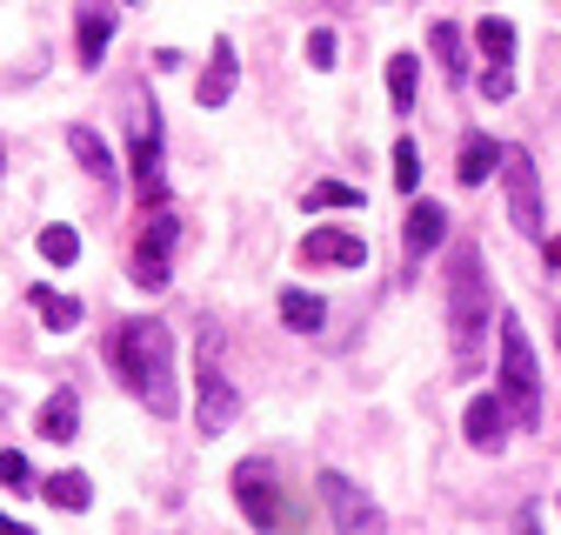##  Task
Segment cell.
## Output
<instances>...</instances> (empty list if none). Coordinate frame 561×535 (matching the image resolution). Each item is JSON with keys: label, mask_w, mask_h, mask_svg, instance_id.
Masks as SVG:
<instances>
[{"label": "cell", "mask_w": 561, "mask_h": 535, "mask_svg": "<svg viewBox=\"0 0 561 535\" xmlns=\"http://www.w3.org/2000/svg\"><path fill=\"white\" fill-rule=\"evenodd\" d=\"M321 502H328V515H334V535H381V509L341 476V468H321Z\"/></svg>", "instance_id": "cell-6"}, {"label": "cell", "mask_w": 561, "mask_h": 535, "mask_svg": "<svg viewBox=\"0 0 561 535\" xmlns=\"http://www.w3.org/2000/svg\"><path fill=\"white\" fill-rule=\"evenodd\" d=\"M41 254H47L54 268H75V254H81V235H75V228H41Z\"/></svg>", "instance_id": "cell-25"}, {"label": "cell", "mask_w": 561, "mask_h": 535, "mask_svg": "<svg viewBox=\"0 0 561 535\" xmlns=\"http://www.w3.org/2000/svg\"><path fill=\"white\" fill-rule=\"evenodd\" d=\"M301 208H308V215H321V208H362V187H347V181H314V187L301 194Z\"/></svg>", "instance_id": "cell-22"}, {"label": "cell", "mask_w": 561, "mask_h": 535, "mask_svg": "<svg viewBox=\"0 0 561 535\" xmlns=\"http://www.w3.org/2000/svg\"><path fill=\"white\" fill-rule=\"evenodd\" d=\"M495 334H502V401L522 429H535L541 422V368H535V349H528V328L515 315H502Z\"/></svg>", "instance_id": "cell-3"}, {"label": "cell", "mask_w": 561, "mask_h": 535, "mask_svg": "<svg viewBox=\"0 0 561 535\" xmlns=\"http://www.w3.org/2000/svg\"><path fill=\"white\" fill-rule=\"evenodd\" d=\"M0 482H8V489H27V482H34V476H27V455H14V448L0 455Z\"/></svg>", "instance_id": "cell-27"}, {"label": "cell", "mask_w": 561, "mask_h": 535, "mask_svg": "<svg viewBox=\"0 0 561 535\" xmlns=\"http://www.w3.org/2000/svg\"><path fill=\"white\" fill-rule=\"evenodd\" d=\"M194 422H201V435H228L234 429V416H241V395H234V382L207 362V349H201V375H194Z\"/></svg>", "instance_id": "cell-8"}, {"label": "cell", "mask_w": 561, "mask_h": 535, "mask_svg": "<svg viewBox=\"0 0 561 535\" xmlns=\"http://www.w3.org/2000/svg\"><path fill=\"white\" fill-rule=\"evenodd\" d=\"M114 368H121V382L148 401L154 416H174V334L154 315L121 321V334H114Z\"/></svg>", "instance_id": "cell-1"}, {"label": "cell", "mask_w": 561, "mask_h": 535, "mask_svg": "<svg viewBox=\"0 0 561 535\" xmlns=\"http://www.w3.org/2000/svg\"><path fill=\"white\" fill-rule=\"evenodd\" d=\"M502 181H508V221H515L522 235H535V228H541V181H535L528 148H508V155H502Z\"/></svg>", "instance_id": "cell-9"}, {"label": "cell", "mask_w": 561, "mask_h": 535, "mask_svg": "<svg viewBox=\"0 0 561 535\" xmlns=\"http://www.w3.org/2000/svg\"><path fill=\"white\" fill-rule=\"evenodd\" d=\"M481 88H488V101H508V94H515V75H508V67H488Z\"/></svg>", "instance_id": "cell-29"}, {"label": "cell", "mask_w": 561, "mask_h": 535, "mask_svg": "<svg viewBox=\"0 0 561 535\" xmlns=\"http://www.w3.org/2000/svg\"><path fill=\"white\" fill-rule=\"evenodd\" d=\"M67 148H75V161H81V168H88L101 187L114 181V155H107V141H101L94 127H75V134H67Z\"/></svg>", "instance_id": "cell-16"}, {"label": "cell", "mask_w": 561, "mask_h": 535, "mask_svg": "<svg viewBox=\"0 0 561 535\" xmlns=\"http://www.w3.org/2000/svg\"><path fill=\"white\" fill-rule=\"evenodd\" d=\"M41 496H47L54 509H88V502H94V482L81 476V468H60V476L41 482Z\"/></svg>", "instance_id": "cell-18"}, {"label": "cell", "mask_w": 561, "mask_h": 535, "mask_svg": "<svg viewBox=\"0 0 561 535\" xmlns=\"http://www.w3.org/2000/svg\"><path fill=\"white\" fill-rule=\"evenodd\" d=\"M442 241H448V208L442 201H414L408 221H401V248L408 254H435Z\"/></svg>", "instance_id": "cell-11"}, {"label": "cell", "mask_w": 561, "mask_h": 535, "mask_svg": "<svg viewBox=\"0 0 561 535\" xmlns=\"http://www.w3.org/2000/svg\"><path fill=\"white\" fill-rule=\"evenodd\" d=\"M394 187H401V194L421 187V155H414V141H394Z\"/></svg>", "instance_id": "cell-26"}, {"label": "cell", "mask_w": 561, "mask_h": 535, "mask_svg": "<svg viewBox=\"0 0 561 535\" xmlns=\"http://www.w3.org/2000/svg\"><path fill=\"white\" fill-rule=\"evenodd\" d=\"M548 268H561V235H554V241H548Z\"/></svg>", "instance_id": "cell-31"}, {"label": "cell", "mask_w": 561, "mask_h": 535, "mask_svg": "<svg viewBox=\"0 0 561 535\" xmlns=\"http://www.w3.org/2000/svg\"><path fill=\"white\" fill-rule=\"evenodd\" d=\"M301 261L308 268H362L368 241L347 235V228H314V235H301Z\"/></svg>", "instance_id": "cell-10"}, {"label": "cell", "mask_w": 561, "mask_h": 535, "mask_svg": "<svg viewBox=\"0 0 561 535\" xmlns=\"http://www.w3.org/2000/svg\"><path fill=\"white\" fill-rule=\"evenodd\" d=\"M488 315H495V295H488L481 248H455V275H448V342H455V362H461V368L481 355Z\"/></svg>", "instance_id": "cell-2"}, {"label": "cell", "mask_w": 561, "mask_h": 535, "mask_svg": "<svg viewBox=\"0 0 561 535\" xmlns=\"http://www.w3.org/2000/svg\"><path fill=\"white\" fill-rule=\"evenodd\" d=\"M228 94H234V41L221 34V41H215V67H207V75H201L194 101H201V107H221Z\"/></svg>", "instance_id": "cell-15"}, {"label": "cell", "mask_w": 561, "mask_h": 535, "mask_svg": "<svg viewBox=\"0 0 561 535\" xmlns=\"http://www.w3.org/2000/svg\"><path fill=\"white\" fill-rule=\"evenodd\" d=\"M134 194H140V208H161V107H148L134 94Z\"/></svg>", "instance_id": "cell-4"}, {"label": "cell", "mask_w": 561, "mask_h": 535, "mask_svg": "<svg viewBox=\"0 0 561 535\" xmlns=\"http://www.w3.org/2000/svg\"><path fill=\"white\" fill-rule=\"evenodd\" d=\"M0 535H34V528H21V522H8V515H0Z\"/></svg>", "instance_id": "cell-30"}, {"label": "cell", "mask_w": 561, "mask_h": 535, "mask_svg": "<svg viewBox=\"0 0 561 535\" xmlns=\"http://www.w3.org/2000/svg\"><path fill=\"white\" fill-rule=\"evenodd\" d=\"M280 321H288L295 334H321L328 308H321V295H301V288H288V295H280Z\"/></svg>", "instance_id": "cell-19"}, {"label": "cell", "mask_w": 561, "mask_h": 535, "mask_svg": "<svg viewBox=\"0 0 561 535\" xmlns=\"http://www.w3.org/2000/svg\"><path fill=\"white\" fill-rule=\"evenodd\" d=\"M328 8H347V0H328Z\"/></svg>", "instance_id": "cell-32"}, {"label": "cell", "mask_w": 561, "mask_h": 535, "mask_svg": "<svg viewBox=\"0 0 561 535\" xmlns=\"http://www.w3.org/2000/svg\"><path fill=\"white\" fill-rule=\"evenodd\" d=\"M428 47H435V60H442V75H448V81L461 88V81H468V60H461V27H455V21H442Z\"/></svg>", "instance_id": "cell-21"}, {"label": "cell", "mask_w": 561, "mask_h": 535, "mask_svg": "<svg viewBox=\"0 0 561 535\" xmlns=\"http://www.w3.org/2000/svg\"><path fill=\"white\" fill-rule=\"evenodd\" d=\"M234 496H241V515H248L254 528H288V522H295L288 502H280V489H274V468H267V462H241V468H234Z\"/></svg>", "instance_id": "cell-7"}, {"label": "cell", "mask_w": 561, "mask_h": 535, "mask_svg": "<svg viewBox=\"0 0 561 535\" xmlns=\"http://www.w3.org/2000/svg\"><path fill=\"white\" fill-rule=\"evenodd\" d=\"M34 429H41L47 442H75V435H81V395H75V388H54V395L41 401Z\"/></svg>", "instance_id": "cell-13"}, {"label": "cell", "mask_w": 561, "mask_h": 535, "mask_svg": "<svg viewBox=\"0 0 561 535\" xmlns=\"http://www.w3.org/2000/svg\"><path fill=\"white\" fill-rule=\"evenodd\" d=\"M554 342H561V321H554Z\"/></svg>", "instance_id": "cell-33"}, {"label": "cell", "mask_w": 561, "mask_h": 535, "mask_svg": "<svg viewBox=\"0 0 561 535\" xmlns=\"http://www.w3.org/2000/svg\"><path fill=\"white\" fill-rule=\"evenodd\" d=\"M181 241V221L168 208H148V221H140V241H134V288L161 295L168 288V254Z\"/></svg>", "instance_id": "cell-5"}, {"label": "cell", "mask_w": 561, "mask_h": 535, "mask_svg": "<svg viewBox=\"0 0 561 535\" xmlns=\"http://www.w3.org/2000/svg\"><path fill=\"white\" fill-rule=\"evenodd\" d=\"M114 41V8H81V67H101Z\"/></svg>", "instance_id": "cell-17"}, {"label": "cell", "mask_w": 561, "mask_h": 535, "mask_svg": "<svg viewBox=\"0 0 561 535\" xmlns=\"http://www.w3.org/2000/svg\"><path fill=\"white\" fill-rule=\"evenodd\" d=\"M508 422H515V416H508V401H502V395H474V401H468V416H461V429H468L474 448H502Z\"/></svg>", "instance_id": "cell-12"}, {"label": "cell", "mask_w": 561, "mask_h": 535, "mask_svg": "<svg viewBox=\"0 0 561 535\" xmlns=\"http://www.w3.org/2000/svg\"><path fill=\"white\" fill-rule=\"evenodd\" d=\"M414 75H421L414 54H394V60H388V101H394V114L414 107Z\"/></svg>", "instance_id": "cell-23"}, {"label": "cell", "mask_w": 561, "mask_h": 535, "mask_svg": "<svg viewBox=\"0 0 561 535\" xmlns=\"http://www.w3.org/2000/svg\"><path fill=\"white\" fill-rule=\"evenodd\" d=\"M474 41H481L488 67H508V54H515V27H508L502 14H481V21H474Z\"/></svg>", "instance_id": "cell-20"}, {"label": "cell", "mask_w": 561, "mask_h": 535, "mask_svg": "<svg viewBox=\"0 0 561 535\" xmlns=\"http://www.w3.org/2000/svg\"><path fill=\"white\" fill-rule=\"evenodd\" d=\"M495 168H502V141L468 134V141H461V161H455V181H461V187H481V181H495Z\"/></svg>", "instance_id": "cell-14"}, {"label": "cell", "mask_w": 561, "mask_h": 535, "mask_svg": "<svg viewBox=\"0 0 561 535\" xmlns=\"http://www.w3.org/2000/svg\"><path fill=\"white\" fill-rule=\"evenodd\" d=\"M308 60H314V67H334V34H328V27L308 34Z\"/></svg>", "instance_id": "cell-28"}, {"label": "cell", "mask_w": 561, "mask_h": 535, "mask_svg": "<svg viewBox=\"0 0 561 535\" xmlns=\"http://www.w3.org/2000/svg\"><path fill=\"white\" fill-rule=\"evenodd\" d=\"M34 308L47 328H81V301L75 295H54V288H34Z\"/></svg>", "instance_id": "cell-24"}]
</instances>
